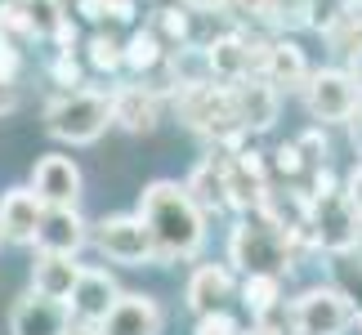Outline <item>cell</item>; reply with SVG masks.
Segmentation results:
<instances>
[{
	"instance_id": "obj_10",
	"label": "cell",
	"mask_w": 362,
	"mask_h": 335,
	"mask_svg": "<svg viewBox=\"0 0 362 335\" xmlns=\"http://www.w3.org/2000/svg\"><path fill=\"white\" fill-rule=\"evenodd\" d=\"M112 304H117V282H112V277L99 273V269H81V282L72 290V300H67V309H72L81 322L99 327Z\"/></svg>"
},
{
	"instance_id": "obj_5",
	"label": "cell",
	"mask_w": 362,
	"mask_h": 335,
	"mask_svg": "<svg viewBox=\"0 0 362 335\" xmlns=\"http://www.w3.org/2000/svg\"><path fill=\"white\" fill-rule=\"evenodd\" d=\"M32 192L45 206H76L81 197V170L72 157H40L32 175Z\"/></svg>"
},
{
	"instance_id": "obj_18",
	"label": "cell",
	"mask_w": 362,
	"mask_h": 335,
	"mask_svg": "<svg viewBox=\"0 0 362 335\" xmlns=\"http://www.w3.org/2000/svg\"><path fill=\"white\" fill-rule=\"evenodd\" d=\"M157 36H134L130 40V49H125V59H130L134 67H152V63H157Z\"/></svg>"
},
{
	"instance_id": "obj_19",
	"label": "cell",
	"mask_w": 362,
	"mask_h": 335,
	"mask_svg": "<svg viewBox=\"0 0 362 335\" xmlns=\"http://www.w3.org/2000/svg\"><path fill=\"white\" fill-rule=\"evenodd\" d=\"M340 277H344V286H349V295H344V300H354L358 304V317H362V259H344L340 264Z\"/></svg>"
},
{
	"instance_id": "obj_4",
	"label": "cell",
	"mask_w": 362,
	"mask_h": 335,
	"mask_svg": "<svg viewBox=\"0 0 362 335\" xmlns=\"http://www.w3.org/2000/svg\"><path fill=\"white\" fill-rule=\"evenodd\" d=\"M354 322V304L340 290H309L296 300V331L300 335H340Z\"/></svg>"
},
{
	"instance_id": "obj_24",
	"label": "cell",
	"mask_w": 362,
	"mask_h": 335,
	"mask_svg": "<svg viewBox=\"0 0 362 335\" xmlns=\"http://www.w3.org/2000/svg\"><path fill=\"white\" fill-rule=\"evenodd\" d=\"M192 5H215V0H192Z\"/></svg>"
},
{
	"instance_id": "obj_25",
	"label": "cell",
	"mask_w": 362,
	"mask_h": 335,
	"mask_svg": "<svg viewBox=\"0 0 362 335\" xmlns=\"http://www.w3.org/2000/svg\"><path fill=\"white\" fill-rule=\"evenodd\" d=\"M0 242H5V233H0Z\"/></svg>"
},
{
	"instance_id": "obj_22",
	"label": "cell",
	"mask_w": 362,
	"mask_h": 335,
	"mask_svg": "<svg viewBox=\"0 0 362 335\" xmlns=\"http://www.w3.org/2000/svg\"><path fill=\"white\" fill-rule=\"evenodd\" d=\"M13 103H18V94H13V86H9V81H0V112H9Z\"/></svg>"
},
{
	"instance_id": "obj_3",
	"label": "cell",
	"mask_w": 362,
	"mask_h": 335,
	"mask_svg": "<svg viewBox=\"0 0 362 335\" xmlns=\"http://www.w3.org/2000/svg\"><path fill=\"white\" fill-rule=\"evenodd\" d=\"M94 242H99V250L107 259H117V264H144L152 255H161L157 242H152V233H148V223L139 215L103 219L99 228H94Z\"/></svg>"
},
{
	"instance_id": "obj_15",
	"label": "cell",
	"mask_w": 362,
	"mask_h": 335,
	"mask_svg": "<svg viewBox=\"0 0 362 335\" xmlns=\"http://www.w3.org/2000/svg\"><path fill=\"white\" fill-rule=\"evenodd\" d=\"M112 121H121L125 130H152L157 125V103L144 90H121L112 99Z\"/></svg>"
},
{
	"instance_id": "obj_17",
	"label": "cell",
	"mask_w": 362,
	"mask_h": 335,
	"mask_svg": "<svg viewBox=\"0 0 362 335\" xmlns=\"http://www.w3.org/2000/svg\"><path fill=\"white\" fill-rule=\"evenodd\" d=\"M211 63L219 67V72L233 76V72H242V63H250V54L238 45V40H219V45L211 49Z\"/></svg>"
},
{
	"instance_id": "obj_11",
	"label": "cell",
	"mask_w": 362,
	"mask_h": 335,
	"mask_svg": "<svg viewBox=\"0 0 362 335\" xmlns=\"http://www.w3.org/2000/svg\"><path fill=\"white\" fill-rule=\"evenodd\" d=\"M40 215H45V201H40L32 188H13V192H5V201H0V233H5L9 242H36Z\"/></svg>"
},
{
	"instance_id": "obj_13",
	"label": "cell",
	"mask_w": 362,
	"mask_h": 335,
	"mask_svg": "<svg viewBox=\"0 0 362 335\" xmlns=\"http://www.w3.org/2000/svg\"><path fill=\"white\" fill-rule=\"evenodd\" d=\"M228 290H233V277L224 269H215V264H206V269H197L192 282H188V309L202 313V317H211L219 304L228 300Z\"/></svg>"
},
{
	"instance_id": "obj_12",
	"label": "cell",
	"mask_w": 362,
	"mask_h": 335,
	"mask_svg": "<svg viewBox=\"0 0 362 335\" xmlns=\"http://www.w3.org/2000/svg\"><path fill=\"white\" fill-rule=\"evenodd\" d=\"M32 282H36V295L67 304L76 282H81V264H72V255H49V250H40V259L32 269Z\"/></svg>"
},
{
	"instance_id": "obj_23",
	"label": "cell",
	"mask_w": 362,
	"mask_h": 335,
	"mask_svg": "<svg viewBox=\"0 0 362 335\" xmlns=\"http://www.w3.org/2000/svg\"><path fill=\"white\" fill-rule=\"evenodd\" d=\"M354 143H358V152H362V112H358V121H354Z\"/></svg>"
},
{
	"instance_id": "obj_7",
	"label": "cell",
	"mask_w": 362,
	"mask_h": 335,
	"mask_svg": "<svg viewBox=\"0 0 362 335\" xmlns=\"http://www.w3.org/2000/svg\"><path fill=\"white\" fill-rule=\"evenodd\" d=\"M9 335H67V304L45 295H23L9 313Z\"/></svg>"
},
{
	"instance_id": "obj_16",
	"label": "cell",
	"mask_w": 362,
	"mask_h": 335,
	"mask_svg": "<svg viewBox=\"0 0 362 335\" xmlns=\"http://www.w3.org/2000/svg\"><path fill=\"white\" fill-rule=\"evenodd\" d=\"M264 67H269L273 81H286V86L304 81V54L296 45H273L269 54H264Z\"/></svg>"
},
{
	"instance_id": "obj_14",
	"label": "cell",
	"mask_w": 362,
	"mask_h": 335,
	"mask_svg": "<svg viewBox=\"0 0 362 335\" xmlns=\"http://www.w3.org/2000/svg\"><path fill=\"white\" fill-rule=\"evenodd\" d=\"M233 107H238V117H242V125H273V117H277V94L269 90V86H242L238 94H233Z\"/></svg>"
},
{
	"instance_id": "obj_8",
	"label": "cell",
	"mask_w": 362,
	"mask_h": 335,
	"mask_svg": "<svg viewBox=\"0 0 362 335\" xmlns=\"http://www.w3.org/2000/svg\"><path fill=\"white\" fill-rule=\"evenodd\" d=\"M358 107V90L344 72H322L309 86V112L317 121H349Z\"/></svg>"
},
{
	"instance_id": "obj_6",
	"label": "cell",
	"mask_w": 362,
	"mask_h": 335,
	"mask_svg": "<svg viewBox=\"0 0 362 335\" xmlns=\"http://www.w3.org/2000/svg\"><path fill=\"white\" fill-rule=\"evenodd\" d=\"M99 335H161V309L148 295H117L99 322Z\"/></svg>"
},
{
	"instance_id": "obj_20",
	"label": "cell",
	"mask_w": 362,
	"mask_h": 335,
	"mask_svg": "<svg viewBox=\"0 0 362 335\" xmlns=\"http://www.w3.org/2000/svg\"><path fill=\"white\" fill-rule=\"evenodd\" d=\"M94 54H90V59L94 63H99V67H112L117 59H121V54H117V45H112V40H107V36H99V40H94V45H90Z\"/></svg>"
},
{
	"instance_id": "obj_9",
	"label": "cell",
	"mask_w": 362,
	"mask_h": 335,
	"mask_svg": "<svg viewBox=\"0 0 362 335\" xmlns=\"http://www.w3.org/2000/svg\"><path fill=\"white\" fill-rule=\"evenodd\" d=\"M81 242H86V223H81L76 206H45L36 228V246L49 250V255H76Z\"/></svg>"
},
{
	"instance_id": "obj_2",
	"label": "cell",
	"mask_w": 362,
	"mask_h": 335,
	"mask_svg": "<svg viewBox=\"0 0 362 335\" xmlns=\"http://www.w3.org/2000/svg\"><path fill=\"white\" fill-rule=\"evenodd\" d=\"M107 121H112V103L103 94H63L45 112L49 134L63 139V143H94L107 130Z\"/></svg>"
},
{
	"instance_id": "obj_1",
	"label": "cell",
	"mask_w": 362,
	"mask_h": 335,
	"mask_svg": "<svg viewBox=\"0 0 362 335\" xmlns=\"http://www.w3.org/2000/svg\"><path fill=\"white\" fill-rule=\"evenodd\" d=\"M139 219L148 223L152 242H157L161 255H192L202 246V211L197 201L188 197V188L179 184H152L144 192V206H139Z\"/></svg>"
},
{
	"instance_id": "obj_21",
	"label": "cell",
	"mask_w": 362,
	"mask_h": 335,
	"mask_svg": "<svg viewBox=\"0 0 362 335\" xmlns=\"http://www.w3.org/2000/svg\"><path fill=\"white\" fill-rule=\"evenodd\" d=\"M349 206H354V215L362 219V170H354V179H349Z\"/></svg>"
}]
</instances>
